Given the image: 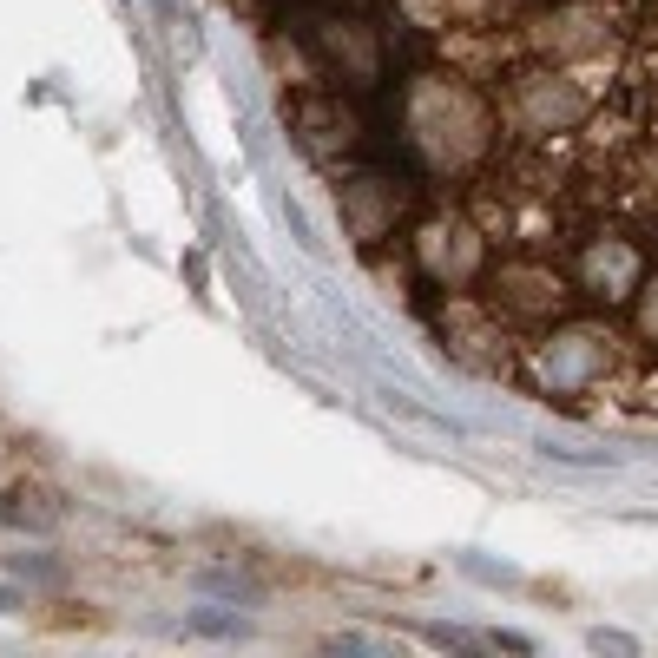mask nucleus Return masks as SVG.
I'll return each instance as SVG.
<instances>
[{
    "label": "nucleus",
    "mask_w": 658,
    "mask_h": 658,
    "mask_svg": "<svg viewBox=\"0 0 658 658\" xmlns=\"http://www.w3.org/2000/svg\"><path fill=\"white\" fill-rule=\"evenodd\" d=\"M185 632H198V639H251V619H237V612H191Z\"/></svg>",
    "instance_id": "1"
},
{
    "label": "nucleus",
    "mask_w": 658,
    "mask_h": 658,
    "mask_svg": "<svg viewBox=\"0 0 658 658\" xmlns=\"http://www.w3.org/2000/svg\"><path fill=\"white\" fill-rule=\"evenodd\" d=\"M14 606H20V599H14V593H0V612H14Z\"/></svg>",
    "instance_id": "2"
}]
</instances>
